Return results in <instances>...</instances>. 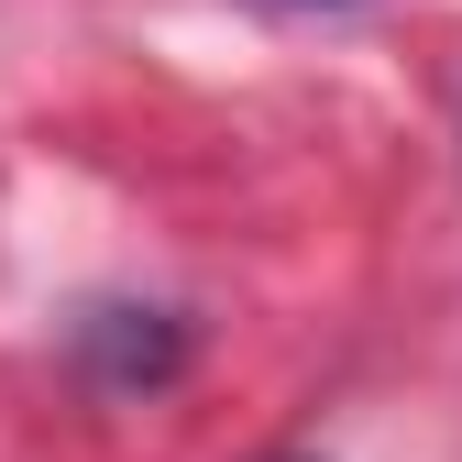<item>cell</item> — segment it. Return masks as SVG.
I'll return each instance as SVG.
<instances>
[{
  "label": "cell",
  "instance_id": "6da1fadb",
  "mask_svg": "<svg viewBox=\"0 0 462 462\" xmlns=\"http://www.w3.org/2000/svg\"><path fill=\"white\" fill-rule=\"evenodd\" d=\"M78 364H88L110 396L177 385V374H188V319H177V309H88V319H78Z\"/></svg>",
  "mask_w": 462,
  "mask_h": 462
}]
</instances>
